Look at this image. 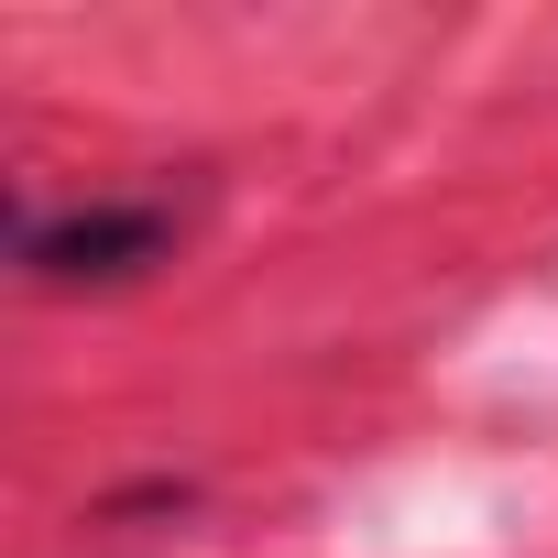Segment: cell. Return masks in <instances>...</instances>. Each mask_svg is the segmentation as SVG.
Masks as SVG:
<instances>
[{
    "label": "cell",
    "mask_w": 558,
    "mask_h": 558,
    "mask_svg": "<svg viewBox=\"0 0 558 558\" xmlns=\"http://www.w3.org/2000/svg\"><path fill=\"white\" fill-rule=\"evenodd\" d=\"M175 252V219L154 197H88V208H56V219H23V263L45 286H132Z\"/></svg>",
    "instance_id": "obj_1"
}]
</instances>
